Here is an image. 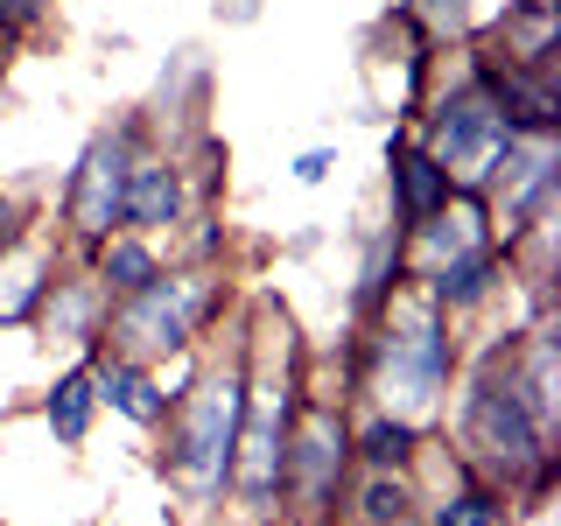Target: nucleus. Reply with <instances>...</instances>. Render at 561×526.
Listing matches in <instances>:
<instances>
[{"label": "nucleus", "instance_id": "11", "mask_svg": "<svg viewBox=\"0 0 561 526\" xmlns=\"http://www.w3.org/2000/svg\"><path fill=\"white\" fill-rule=\"evenodd\" d=\"M449 197H456V175L435 162V155L414 140V127L400 119L393 140H386V204H393V218H386V225H393V232H414V225L435 218Z\"/></svg>", "mask_w": 561, "mask_h": 526}, {"label": "nucleus", "instance_id": "16", "mask_svg": "<svg viewBox=\"0 0 561 526\" xmlns=\"http://www.w3.org/2000/svg\"><path fill=\"white\" fill-rule=\"evenodd\" d=\"M84 267H92V281L119 302V295L148 288V281L169 267V253H162V239H148V232H113V239H99L92 253H84Z\"/></svg>", "mask_w": 561, "mask_h": 526}, {"label": "nucleus", "instance_id": "24", "mask_svg": "<svg viewBox=\"0 0 561 526\" xmlns=\"http://www.w3.org/2000/svg\"><path fill=\"white\" fill-rule=\"evenodd\" d=\"M330 169H337V148H302L295 155V183H323Z\"/></svg>", "mask_w": 561, "mask_h": 526}, {"label": "nucleus", "instance_id": "14", "mask_svg": "<svg viewBox=\"0 0 561 526\" xmlns=\"http://www.w3.org/2000/svg\"><path fill=\"white\" fill-rule=\"evenodd\" d=\"M505 281H513V274H505V253H499V245H478V253H463V260H449V267L421 274L414 288L428 295L443 316H470V309H484Z\"/></svg>", "mask_w": 561, "mask_h": 526}, {"label": "nucleus", "instance_id": "23", "mask_svg": "<svg viewBox=\"0 0 561 526\" xmlns=\"http://www.w3.org/2000/svg\"><path fill=\"white\" fill-rule=\"evenodd\" d=\"M22 239H28V204L22 197H0V260H8Z\"/></svg>", "mask_w": 561, "mask_h": 526}, {"label": "nucleus", "instance_id": "15", "mask_svg": "<svg viewBox=\"0 0 561 526\" xmlns=\"http://www.w3.org/2000/svg\"><path fill=\"white\" fill-rule=\"evenodd\" d=\"M491 49H499L505 64H554L561 0H505V14L491 22Z\"/></svg>", "mask_w": 561, "mask_h": 526}, {"label": "nucleus", "instance_id": "2", "mask_svg": "<svg viewBox=\"0 0 561 526\" xmlns=\"http://www.w3.org/2000/svg\"><path fill=\"white\" fill-rule=\"evenodd\" d=\"M456 456L470 464V478L499 484L513 505H540L548 484L561 478V449L534 414L519 408V393L499 373V344L478 351L463 393H456Z\"/></svg>", "mask_w": 561, "mask_h": 526}, {"label": "nucleus", "instance_id": "26", "mask_svg": "<svg viewBox=\"0 0 561 526\" xmlns=\"http://www.w3.org/2000/svg\"><path fill=\"white\" fill-rule=\"evenodd\" d=\"M393 526H428V519H421V513H408V519H393Z\"/></svg>", "mask_w": 561, "mask_h": 526}, {"label": "nucleus", "instance_id": "6", "mask_svg": "<svg viewBox=\"0 0 561 526\" xmlns=\"http://www.w3.org/2000/svg\"><path fill=\"white\" fill-rule=\"evenodd\" d=\"M154 140V119L148 113H119L113 127H99L92 140L78 148V162L64 175V197H57V225H64V245L70 253H92L99 239L127 232V175H134V155Z\"/></svg>", "mask_w": 561, "mask_h": 526}, {"label": "nucleus", "instance_id": "21", "mask_svg": "<svg viewBox=\"0 0 561 526\" xmlns=\"http://www.w3.org/2000/svg\"><path fill=\"white\" fill-rule=\"evenodd\" d=\"M408 22L428 35V49H463L470 43V0H408Z\"/></svg>", "mask_w": 561, "mask_h": 526}, {"label": "nucleus", "instance_id": "9", "mask_svg": "<svg viewBox=\"0 0 561 526\" xmlns=\"http://www.w3.org/2000/svg\"><path fill=\"white\" fill-rule=\"evenodd\" d=\"M478 245H499V239H491V210H484L478 190H456L435 218H421L414 232H400V274L421 281V274L449 267V260L478 253Z\"/></svg>", "mask_w": 561, "mask_h": 526}, {"label": "nucleus", "instance_id": "3", "mask_svg": "<svg viewBox=\"0 0 561 526\" xmlns=\"http://www.w3.org/2000/svg\"><path fill=\"white\" fill-rule=\"evenodd\" d=\"M239 414H245V338H232V351H204L197 379L162 414V478L183 491L190 513H218L225 505Z\"/></svg>", "mask_w": 561, "mask_h": 526}, {"label": "nucleus", "instance_id": "5", "mask_svg": "<svg viewBox=\"0 0 561 526\" xmlns=\"http://www.w3.org/2000/svg\"><path fill=\"white\" fill-rule=\"evenodd\" d=\"M351 470H358L351 400L302 393V408L288 421V464H280V526H337Z\"/></svg>", "mask_w": 561, "mask_h": 526}, {"label": "nucleus", "instance_id": "10", "mask_svg": "<svg viewBox=\"0 0 561 526\" xmlns=\"http://www.w3.org/2000/svg\"><path fill=\"white\" fill-rule=\"evenodd\" d=\"M183 218H190V175H183V155H175V140L154 134L148 148L134 155V175H127V232L169 239Z\"/></svg>", "mask_w": 561, "mask_h": 526}, {"label": "nucleus", "instance_id": "8", "mask_svg": "<svg viewBox=\"0 0 561 526\" xmlns=\"http://www.w3.org/2000/svg\"><path fill=\"white\" fill-rule=\"evenodd\" d=\"M478 197L491 210V239H499V245H513L534 218H554V197H561L554 134H513V140H505V155L491 162Z\"/></svg>", "mask_w": 561, "mask_h": 526}, {"label": "nucleus", "instance_id": "7", "mask_svg": "<svg viewBox=\"0 0 561 526\" xmlns=\"http://www.w3.org/2000/svg\"><path fill=\"white\" fill-rule=\"evenodd\" d=\"M414 127V140L435 155L449 175H456V190H484V175H491V162L505 155V140H513V127L499 119V105L484 99V84L478 78H456V84H443L421 113L408 119Z\"/></svg>", "mask_w": 561, "mask_h": 526}, {"label": "nucleus", "instance_id": "20", "mask_svg": "<svg viewBox=\"0 0 561 526\" xmlns=\"http://www.w3.org/2000/svg\"><path fill=\"white\" fill-rule=\"evenodd\" d=\"M421 519L428 526H513V499L484 478H463V484L435 491V499L421 505Z\"/></svg>", "mask_w": 561, "mask_h": 526}, {"label": "nucleus", "instance_id": "22", "mask_svg": "<svg viewBox=\"0 0 561 526\" xmlns=\"http://www.w3.org/2000/svg\"><path fill=\"white\" fill-rule=\"evenodd\" d=\"M43 8H49V0H0V35L22 43L28 28H43Z\"/></svg>", "mask_w": 561, "mask_h": 526}, {"label": "nucleus", "instance_id": "17", "mask_svg": "<svg viewBox=\"0 0 561 526\" xmlns=\"http://www.w3.org/2000/svg\"><path fill=\"white\" fill-rule=\"evenodd\" d=\"M408 513H421L408 470H351L337 526H393V519H408Z\"/></svg>", "mask_w": 561, "mask_h": 526}, {"label": "nucleus", "instance_id": "18", "mask_svg": "<svg viewBox=\"0 0 561 526\" xmlns=\"http://www.w3.org/2000/svg\"><path fill=\"white\" fill-rule=\"evenodd\" d=\"M421 435H428V428H414V421H400L386 408L351 414V456H358V470H408L414 449H421Z\"/></svg>", "mask_w": 561, "mask_h": 526}, {"label": "nucleus", "instance_id": "13", "mask_svg": "<svg viewBox=\"0 0 561 526\" xmlns=\"http://www.w3.org/2000/svg\"><path fill=\"white\" fill-rule=\"evenodd\" d=\"M84 365H92V400L105 414H119V421H134V428H162V414H169V393H162V379H154V365H140V358H119V351H84Z\"/></svg>", "mask_w": 561, "mask_h": 526}, {"label": "nucleus", "instance_id": "12", "mask_svg": "<svg viewBox=\"0 0 561 526\" xmlns=\"http://www.w3.org/2000/svg\"><path fill=\"white\" fill-rule=\"evenodd\" d=\"M105 302L113 295L92 281V267H57L49 274V288H43V302H35V323L28 330H43L49 344H70V351H99L105 338Z\"/></svg>", "mask_w": 561, "mask_h": 526}, {"label": "nucleus", "instance_id": "1", "mask_svg": "<svg viewBox=\"0 0 561 526\" xmlns=\"http://www.w3.org/2000/svg\"><path fill=\"white\" fill-rule=\"evenodd\" d=\"M463 373V344H456V316H443L414 281H400L365 316L351 338V400L386 408L414 428H435L449 408V386Z\"/></svg>", "mask_w": 561, "mask_h": 526}, {"label": "nucleus", "instance_id": "25", "mask_svg": "<svg viewBox=\"0 0 561 526\" xmlns=\"http://www.w3.org/2000/svg\"><path fill=\"white\" fill-rule=\"evenodd\" d=\"M14 49H22V43H8V35H0V78L14 70Z\"/></svg>", "mask_w": 561, "mask_h": 526}, {"label": "nucleus", "instance_id": "19", "mask_svg": "<svg viewBox=\"0 0 561 526\" xmlns=\"http://www.w3.org/2000/svg\"><path fill=\"white\" fill-rule=\"evenodd\" d=\"M92 421H99V400H92V365L78 358L70 373L49 379V393H43V428L57 435V449H84Z\"/></svg>", "mask_w": 561, "mask_h": 526}, {"label": "nucleus", "instance_id": "4", "mask_svg": "<svg viewBox=\"0 0 561 526\" xmlns=\"http://www.w3.org/2000/svg\"><path fill=\"white\" fill-rule=\"evenodd\" d=\"M232 309V274L225 267H162L148 288L105 302V351L140 365H162L175 351H197Z\"/></svg>", "mask_w": 561, "mask_h": 526}]
</instances>
